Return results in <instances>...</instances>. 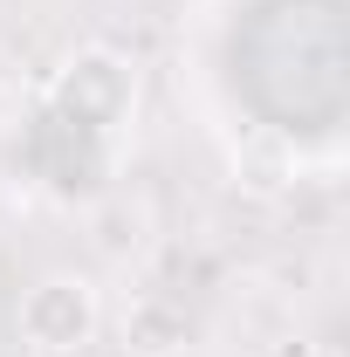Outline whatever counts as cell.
<instances>
[{
  "label": "cell",
  "instance_id": "cell-2",
  "mask_svg": "<svg viewBox=\"0 0 350 357\" xmlns=\"http://www.w3.org/2000/svg\"><path fill=\"white\" fill-rule=\"evenodd\" d=\"M14 330H21V344L35 357H76L103 330V296H96V282L76 275V268H48L42 282L21 289Z\"/></svg>",
  "mask_w": 350,
  "mask_h": 357
},
{
  "label": "cell",
  "instance_id": "cell-4",
  "mask_svg": "<svg viewBox=\"0 0 350 357\" xmlns=\"http://www.w3.org/2000/svg\"><path fill=\"white\" fill-rule=\"evenodd\" d=\"M89 241H96L103 261H131V255H144V241H151V220H144V206H131V199H110V206L89 213Z\"/></svg>",
  "mask_w": 350,
  "mask_h": 357
},
{
  "label": "cell",
  "instance_id": "cell-6",
  "mask_svg": "<svg viewBox=\"0 0 350 357\" xmlns=\"http://www.w3.org/2000/svg\"><path fill=\"white\" fill-rule=\"evenodd\" d=\"M0 89H7V48H0Z\"/></svg>",
  "mask_w": 350,
  "mask_h": 357
},
{
  "label": "cell",
  "instance_id": "cell-1",
  "mask_svg": "<svg viewBox=\"0 0 350 357\" xmlns=\"http://www.w3.org/2000/svg\"><path fill=\"white\" fill-rule=\"evenodd\" d=\"M48 103H55L62 124L89 131L103 151H117V137L137 124V62H131V55H117V48H103V42H96V48H76V55L55 69Z\"/></svg>",
  "mask_w": 350,
  "mask_h": 357
},
{
  "label": "cell",
  "instance_id": "cell-3",
  "mask_svg": "<svg viewBox=\"0 0 350 357\" xmlns=\"http://www.w3.org/2000/svg\"><path fill=\"white\" fill-rule=\"evenodd\" d=\"M117 344H124V357H185L192 351V316L165 289H144L117 316Z\"/></svg>",
  "mask_w": 350,
  "mask_h": 357
},
{
  "label": "cell",
  "instance_id": "cell-5",
  "mask_svg": "<svg viewBox=\"0 0 350 357\" xmlns=\"http://www.w3.org/2000/svg\"><path fill=\"white\" fill-rule=\"evenodd\" d=\"M275 357H316V351H309L303 337H296V344H282V351H275Z\"/></svg>",
  "mask_w": 350,
  "mask_h": 357
}]
</instances>
